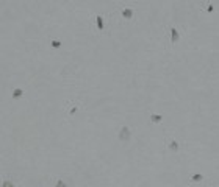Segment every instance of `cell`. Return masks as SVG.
<instances>
[{
    "label": "cell",
    "instance_id": "1",
    "mask_svg": "<svg viewBox=\"0 0 219 187\" xmlns=\"http://www.w3.org/2000/svg\"><path fill=\"white\" fill-rule=\"evenodd\" d=\"M130 137H132V131L129 126H122L119 129V133H117V140L119 142H129Z\"/></svg>",
    "mask_w": 219,
    "mask_h": 187
},
{
    "label": "cell",
    "instance_id": "2",
    "mask_svg": "<svg viewBox=\"0 0 219 187\" xmlns=\"http://www.w3.org/2000/svg\"><path fill=\"white\" fill-rule=\"evenodd\" d=\"M178 39H180L178 30H177V28H171V42H172V44H177Z\"/></svg>",
    "mask_w": 219,
    "mask_h": 187
},
{
    "label": "cell",
    "instance_id": "3",
    "mask_svg": "<svg viewBox=\"0 0 219 187\" xmlns=\"http://www.w3.org/2000/svg\"><path fill=\"white\" fill-rule=\"evenodd\" d=\"M168 148H169V151H171V153H177V151H178V148H180V145H178L177 140H171V142L168 144Z\"/></svg>",
    "mask_w": 219,
    "mask_h": 187
},
{
    "label": "cell",
    "instance_id": "4",
    "mask_svg": "<svg viewBox=\"0 0 219 187\" xmlns=\"http://www.w3.org/2000/svg\"><path fill=\"white\" fill-rule=\"evenodd\" d=\"M122 17L124 19H132L133 17V9L132 8H124L122 9Z\"/></svg>",
    "mask_w": 219,
    "mask_h": 187
},
{
    "label": "cell",
    "instance_id": "5",
    "mask_svg": "<svg viewBox=\"0 0 219 187\" xmlns=\"http://www.w3.org/2000/svg\"><path fill=\"white\" fill-rule=\"evenodd\" d=\"M97 30L99 31H103V28H105V22H103V17L102 16H97Z\"/></svg>",
    "mask_w": 219,
    "mask_h": 187
},
{
    "label": "cell",
    "instance_id": "6",
    "mask_svg": "<svg viewBox=\"0 0 219 187\" xmlns=\"http://www.w3.org/2000/svg\"><path fill=\"white\" fill-rule=\"evenodd\" d=\"M161 120H163V116H160V114H152L150 116V122H152V123H160Z\"/></svg>",
    "mask_w": 219,
    "mask_h": 187
},
{
    "label": "cell",
    "instance_id": "7",
    "mask_svg": "<svg viewBox=\"0 0 219 187\" xmlns=\"http://www.w3.org/2000/svg\"><path fill=\"white\" fill-rule=\"evenodd\" d=\"M22 95H24V90H22V89H14V90H13V98H14V100H16V98H21Z\"/></svg>",
    "mask_w": 219,
    "mask_h": 187
},
{
    "label": "cell",
    "instance_id": "8",
    "mask_svg": "<svg viewBox=\"0 0 219 187\" xmlns=\"http://www.w3.org/2000/svg\"><path fill=\"white\" fill-rule=\"evenodd\" d=\"M2 187H16V184H14V181H13V179H10V178H8V179H5V181H3Z\"/></svg>",
    "mask_w": 219,
    "mask_h": 187
},
{
    "label": "cell",
    "instance_id": "9",
    "mask_svg": "<svg viewBox=\"0 0 219 187\" xmlns=\"http://www.w3.org/2000/svg\"><path fill=\"white\" fill-rule=\"evenodd\" d=\"M202 179H204V176L200 175V173H196V175L191 176V181H193V182H199V181H202Z\"/></svg>",
    "mask_w": 219,
    "mask_h": 187
},
{
    "label": "cell",
    "instance_id": "10",
    "mask_svg": "<svg viewBox=\"0 0 219 187\" xmlns=\"http://www.w3.org/2000/svg\"><path fill=\"white\" fill-rule=\"evenodd\" d=\"M50 44H52V47H53V49H61V45H63V44H61L60 41H57V39H53Z\"/></svg>",
    "mask_w": 219,
    "mask_h": 187
},
{
    "label": "cell",
    "instance_id": "11",
    "mask_svg": "<svg viewBox=\"0 0 219 187\" xmlns=\"http://www.w3.org/2000/svg\"><path fill=\"white\" fill-rule=\"evenodd\" d=\"M55 187H67V184L63 181V179H58L57 181V184H55Z\"/></svg>",
    "mask_w": 219,
    "mask_h": 187
},
{
    "label": "cell",
    "instance_id": "12",
    "mask_svg": "<svg viewBox=\"0 0 219 187\" xmlns=\"http://www.w3.org/2000/svg\"><path fill=\"white\" fill-rule=\"evenodd\" d=\"M207 11H208V13H213V11H214V8H213V5H211V3H210V5L207 6Z\"/></svg>",
    "mask_w": 219,
    "mask_h": 187
},
{
    "label": "cell",
    "instance_id": "13",
    "mask_svg": "<svg viewBox=\"0 0 219 187\" xmlns=\"http://www.w3.org/2000/svg\"><path fill=\"white\" fill-rule=\"evenodd\" d=\"M77 111H78V106H74V108H72V109H70V116H74V114H75V112H77Z\"/></svg>",
    "mask_w": 219,
    "mask_h": 187
}]
</instances>
